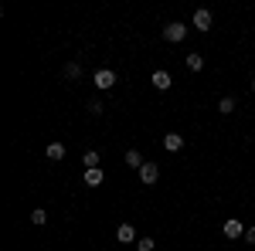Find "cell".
Segmentation results:
<instances>
[{
	"label": "cell",
	"instance_id": "obj_1",
	"mask_svg": "<svg viewBox=\"0 0 255 251\" xmlns=\"http://www.w3.org/2000/svg\"><path fill=\"white\" fill-rule=\"evenodd\" d=\"M163 38L170 41V44H180V41L187 38V24H184V20H170V24L163 27Z\"/></svg>",
	"mask_w": 255,
	"mask_h": 251
},
{
	"label": "cell",
	"instance_id": "obj_2",
	"mask_svg": "<svg viewBox=\"0 0 255 251\" xmlns=\"http://www.w3.org/2000/svg\"><path fill=\"white\" fill-rule=\"evenodd\" d=\"M92 82H96L99 92H109V88L116 85V72H113V68H99L96 75H92Z\"/></svg>",
	"mask_w": 255,
	"mask_h": 251
},
{
	"label": "cell",
	"instance_id": "obj_3",
	"mask_svg": "<svg viewBox=\"0 0 255 251\" xmlns=\"http://www.w3.org/2000/svg\"><path fill=\"white\" fill-rule=\"evenodd\" d=\"M211 24H215V14H211L208 7L194 10V27H197V31H204V34H208V31H211Z\"/></svg>",
	"mask_w": 255,
	"mask_h": 251
},
{
	"label": "cell",
	"instance_id": "obj_4",
	"mask_svg": "<svg viewBox=\"0 0 255 251\" xmlns=\"http://www.w3.org/2000/svg\"><path fill=\"white\" fill-rule=\"evenodd\" d=\"M221 231H225V238H232V241H235V238H245V231H249V228H245V224H242L238 217H228Z\"/></svg>",
	"mask_w": 255,
	"mask_h": 251
},
{
	"label": "cell",
	"instance_id": "obj_5",
	"mask_svg": "<svg viewBox=\"0 0 255 251\" xmlns=\"http://www.w3.org/2000/svg\"><path fill=\"white\" fill-rule=\"evenodd\" d=\"M139 180H143L146 187L157 183V180H160V167H157V163H143V167H139Z\"/></svg>",
	"mask_w": 255,
	"mask_h": 251
},
{
	"label": "cell",
	"instance_id": "obj_6",
	"mask_svg": "<svg viewBox=\"0 0 255 251\" xmlns=\"http://www.w3.org/2000/svg\"><path fill=\"white\" fill-rule=\"evenodd\" d=\"M116 238L123 241V245H136V241H139V238H136V228H133V224H119V228H116Z\"/></svg>",
	"mask_w": 255,
	"mask_h": 251
},
{
	"label": "cell",
	"instance_id": "obj_7",
	"mask_svg": "<svg viewBox=\"0 0 255 251\" xmlns=\"http://www.w3.org/2000/svg\"><path fill=\"white\" fill-rule=\"evenodd\" d=\"M150 82H153V88H160V92H167V88L174 85V78H170V72H163V68H157Z\"/></svg>",
	"mask_w": 255,
	"mask_h": 251
},
{
	"label": "cell",
	"instance_id": "obj_8",
	"mask_svg": "<svg viewBox=\"0 0 255 251\" xmlns=\"http://www.w3.org/2000/svg\"><path fill=\"white\" fill-rule=\"evenodd\" d=\"M163 146H167L170 153H180V150H184V136L180 133H167L163 136Z\"/></svg>",
	"mask_w": 255,
	"mask_h": 251
},
{
	"label": "cell",
	"instance_id": "obj_9",
	"mask_svg": "<svg viewBox=\"0 0 255 251\" xmlns=\"http://www.w3.org/2000/svg\"><path fill=\"white\" fill-rule=\"evenodd\" d=\"M102 180H106V170H102V167L85 170V183H89V187H102Z\"/></svg>",
	"mask_w": 255,
	"mask_h": 251
},
{
	"label": "cell",
	"instance_id": "obj_10",
	"mask_svg": "<svg viewBox=\"0 0 255 251\" xmlns=\"http://www.w3.org/2000/svg\"><path fill=\"white\" fill-rule=\"evenodd\" d=\"M44 156H48V160H55V163H58V160H65V143H48Z\"/></svg>",
	"mask_w": 255,
	"mask_h": 251
},
{
	"label": "cell",
	"instance_id": "obj_11",
	"mask_svg": "<svg viewBox=\"0 0 255 251\" xmlns=\"http://www.w3.org/2000/svg\"><path fill=\"white\" fill-rule=\"evenodd\" d=\"M235 109H238V102H235V98H232V95H225V98H221V102H218V112H221V116H232Z\"/></svg>",
	"mask_w": 255,
	"mask_h": 251
},
{
	"label": "cell",
	"instance_id": "obj_12",
	"mask_svg": "<svg viewBox=\"0 0 255 251\" xmlns=\"http://www.w3.org/2000/svg\"><path fill=\"white\" fill-rule=\"evenodd\" d=\"M187 68H191V72H201V68H204V55H201V51L187 55Z\"/></svg>",
	"mask_w": 255,
	"mask_h": 251
},
{
	"label": "cell",
	"instance_id": "obj_13",
	"mask_svg": "<svg viewBox=\"0 0 255 251\" xmlns=\"http://www.w3.org/2000/svg\"><path fill=\"white\" fill-rule=\"evenodd\" d=\"M126 163H129V167H143V163H146V160H143V153H139V150H126Z\"/></svg>",
	"mask_w": 255,
	"mask_h": 251
},
{
	"label": "cell",
	"instance_id": "obj_14",
	"mask_svg": "<svg viewBox=\"0 0 255 251\" xmlns=\"http://www.w3.org/2000/svg\"><path fill=\"white\" fill-rule=\"evenodd\" d=\"M31 224L44 228V224H48V211H44V207H34V211H31Z\"/></svg>",
	"mask_w": 255,
	"mask_h": 251
},
{
	"label": "cell",
	"instance_id": "obj_15",
	"mask_svg": "<svg viewBox=\"0 0 255 251\" xmlns=\"http://www.w3.org/2000/svg\"><path fill=\"white\" fill-rule=\"evenodd\" d=\"M85 109H89V116H102V112H106V105H102V98H89V105H85Z\"/></svg>",
	"mask_w": 255,
	"mask_h": 251
},
{
	"label": "cell",
	"instance_id": "obj_16",
	"mask_svg": "<svg viewBox=\"0 0 255 251\" xmlns=\"http://www.w3.org/2000/svg\"><path fill=\"white\" fill-rule=\"evenodd\" d=\"M82 163H85V170H96V167H99V153H96V150H85Z\"/></svg>",
	"mask_w": 255,
	"mask_h": 251
},
{
	"label": "cell",
	"instance_id": "obj_17",
	"mask_svg": "<svg viewBox=\"0 0 255 251\" xmlns=\"http://www.w3.org/2000/svg\"><path fill=\"white\" fill-rule=\"evenodd\" d=\"M61 72H65V78H79L82 75V65H79V61H68Z\"/></svg>",
	"mask_w": 255,
	"mask_h": 251
},
{
	"label": "cell",
	"instance_id": "obj_18",
	"mask_svg": "<svg viewBox=\"0 0 255 251\" xmlns=\"http://www.w3.org/2000/svg\"><path fill=\"white\" fill-rule=\"evenodd\" d=\"M153 248H157L153 238H139V241H136V251H153Z\"/></svg>",
	"mask_w": 255,
	"mask_h": 251
},
{
	"label": "cell",
	"instance_id": "obj_19",
	"mask_svg": "<svg viewBox=\"0 0 255 251\" xmlns=\"http://www.w3.org/2000/svg\"><path fill=\"white\" fill-rule=\"evenodd\" d=\"M245 241H249V245H255V228H249V231H245Z\"/></svg>",
	"mask_w": 255,
	"mask_h": 251
},
{
	"label": "cell",
	"instance_id": "obj_20",
	"mask_svg": "<svg viewBox=\"0 0 255 251\" xmlns=\"http://www.w3.org/2000/svg\"><path fill=\"white\" fill-rule=\"evenodd\" d=\"M252 92H255V78H252Z\"/></svg>",
	"mask_w": 255,
	"mask_h": 251
}]
</instances>
